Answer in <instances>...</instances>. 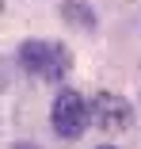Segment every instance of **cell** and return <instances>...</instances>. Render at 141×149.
Instances as JSON below:
<instances>
[{"instance_id":"cell-2","label":"cell","mask_w":141,"mask_h":149,"mask_svg":"<svg viewBox=\"0 0 141 149\" xmlns=\"http://www.w3.org/2000/svg\"><path fill=\"white\" fill-rule=\"evenodd\" d=\"M50 123H53V134L57 138L76 141L84 130H88V123H92V103L80 92L65 88V92H57V100H53V107H50Z\"/></svg>"},{"instance_id":"cell-5","label":"cell","mask_w":141,"mask_h":149,"mask_svg":"<svg viewBox=\"0 0 141 149\" xmlns=\"http://www.w3.org/2000/svg\"><path fill=\"white\" fill-rule=\"evenodd\" d=\"M12 149H38V145H35V141H15Z\"/></svg>"},{"instance_id":"cell-4","label":"cell","mask_w":141,"mask_h":149,"mask_svg":"<svg viewBox=\"0 0 141 149\" xmlns=\"http://www.w3.org/2000/svg\"><path fill=\"white\" fill-rule=\"evenodd\" d=\"M61 15H65L69 23L80 19V27H88V31L95 27V15H92V8L84 4V0H65V4H61Z\"/></svg>"},{"instance_id":"cell-1","label":"cell","mask_w":141,"mask_h":149,"mask_svg":"<svg viewBox=\"0 0 141 149\" xmlns=\"http://www.w3.org/2000/svg\"><path fill=\"white\" fill-rule=\"evenodd\" d=\"M15 57H19V69L27 77L42 80V84H61L73 73V54L61 42H50V38H27V42H19Z\"/></svg>"},{"instance_id":"cell-3","label":"cell","mask_w":141,"mask_h":149,"mask_svg":"<svg viewBox=\"0 0 141 149\" xmlns=\"http://www.w3.org/2000/svg\"><path fill=\"white\" fill-rule=\"evenodd\" d=\"M92 123L103 134H122L133 126V103L115 92H95L92 96Z\"/></svg>"},{"instance_id":"cell-6","label":"cell","mask_w":141,"mask_h":149,"mask_svg":"<svg viewBox=\"0 0 141 149\" xmlns=\"http://www.w3.org/2000/svg\"><path fill=\"white\" fill-rule=\"evenodd\" d=\"M99 149H115V145H99Z\"/></svg>"}]
</instances>
